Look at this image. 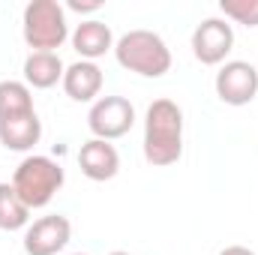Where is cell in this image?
Here are the masks:
<instances>
[{
  "label": "cell",
  "mask_w": 258,
  "mask_h": 255,
  "mask_svg": "<svg viewBox=\"0 0 258 255\" xmlns=\"http://www.w3.org/2000/svg\"><path fill=\"white\" fill-rule=\"evenodd\" d=\"M183 156V111L174 99H153L144 114V159L168 168Z\"/></svg>",
  "instance_id": "6da1fadb"
},
{
  "label": "cell",
  "mask_w": 258,
  "mask_h": 255,
  "mask_svg": "<svg viewBox=\"0 0 258 255\" xmlns=\"http://www.w3.org/2000/svg\"><path fill=\"white\" fill-rule=\"evenodd\" d=\"M63 183H66L63 165L54 162L51 156H39V153L24 156L18 162L15 174H12V189L18 192V198L30 210L48 207L51 198L63 189Z\"/></svg>",
  "instance_id": "7a4b0ae2"
},
{
  "label": "cell",
  "mask_w": 258,
  "mask_h": 255,
  "mask_svg": "<svg viewBox=\"0 0 258 255\" xmlns=\"http://www.w3.org/2000/svg\"><path fill=\"white\" fill-rule=\"evenodd\" d=\"M114 57L126 72L141 78H162L171 69V48L153 30H129L114 42Z\"/></svg>",
  "instance_id": "3957f363"
},
{
  "label": "cell",
  "mask_w": 258,
  "mask_h": 255,
  "mask_svg": "<svg viewBox=\"0 0 258 255\" xmlns=\"http://www.w3.org/2000/svg\"><path fill=\"white\" fill-rule=\"evenodd\" d=\"M21 33L30 51H54L69 39L66 9L57 0H30L21 15Z\"/></svg>",
  "instance_id": "277c9868"
},
{
  "label": "cell",
  "mask_w": 258,
  "mask_h": 255,
  "mask_svg": "<svg viewBox=\"0 0 258 255\" xmlns=\"http://www.w3.org/2000/svg\"><path fill=\"white\" fill-rule=\"evenodd\" d=\"M87 126L93 132V138H102V141L123 138L129 129L135 126V108L123 96H99L90 105Z\"/></svg>",
  "instance_id": "5b68a950"
},
{
  "label": "cell",
  "mask_w": 258,
  "mask_h": 255,
  "mask_svg": "<svg viewBox=\"0 0 258 255\" xmlns=\"http://www.w3.org/2000/svg\"><path fill=\"white\" fill-rule=\"evenodd\" d=\"M213 87L225 105H249L258 96V69L249 60H225L216 72Z\"/></svg>",
  "instance_id": "8992f818"
},
{
  "label": "cell",
  "mask_w": 258,
  "mask_h": 255,
  "mask_svg": "<svg viewBox=\"0 0 258 255\" xmlns=\"http://www.w3.org/2000/svg\"><path fill=\"white\" fill-rule=\"evenodd\" d=\"M234 48V27L225 18H204L192 30V54L198 63L219 66Z\"/></svg>",
  "instance_id": "52a82bcc"
},
{
  "label": "cell",
  "mask_w": 258,
  "mask_h": 255,
  "mask_svg": "<svg viewBox=\"0 0 258 255\" xmlns=\"http://www.w3.org/2000/svg\"><path fill=\"white\" fill-rule=\"evenodd\" d=\"M72 237V222L60 216V213H51V216H42L36 222H30L24 228V252L27 255H57L66 249Z\"/></svg>",
  "instance_id": "ba28073f"
},
{
  "label": "cell",
  "mask_w": 258,
  "mask_h": 255,
  "mask_svg": "<svg viewBox=\"0 0 258 255\" xmlns=\"http://www.w3.org/2000/svg\"><path fill=\"white\" fill-rule=\"evenodd\" d=\"M78 165H81V174L87 180L105 183V180L117 177V171H120V153H117V147L111 141L90 138L78 150Z\"/></svg>",
  "instance_id": "9c48e42d"
},
{
  "label": "cell",
  "mask_w": 258,
  "mask_h": 255,
  "mask_svg": "<svg viewBox=\"0 0 258 255\" xmlns=\"http://www.w3.org/2000/svg\"><path fill=\"white\" fill-rule=\"evenodd\" d=\"M69 39H72V48L78 51V57H81V60H90V63H96L99 57H105L108 51H114V33H111V27H108L105 21H99V18L81 21V24L69 33Z\"/></svg>",
  "instance_id": "30bf717a"
},
{
  "label": "cell",
  "mask_w": 258,
  "mask_h": 255,
  "mask_svg": "<svg viewBox=\"0 0 258 255\" xmlns=\"http://www.w3.org/2000/svg\"><path fill=\"white\" fill-rule=\"evenodd\" d=\"M102 81H105V75L99 66L90 60H78V63L66 66L60 84L72 102H96L102 93Z\"/></svg>",
  "instance_id": "8fae6325"
},
{
  "label": "cell",
  "mask_w": 258,
  "mask_h": 255,
  "mask_svg": "<svg viewBox=\"0 0 258 255\" xmlns=\"http://www.w3.org/2000/svg\"><path fill=\"white\" fill-rule=\"evenodd\" d=\"M42 138V120L39 114H21V117H9V120H0V144L6 150H15V153H27L39 144Z\"/></svg>",
  "instance_id": "7c38bea8"
},
{
  "label": "cell",
  "mask_w": 258,
  "mask_h": 255,
  "mask_svg": "<svg viewBox=\"0 0 258 255\" xmlns=\"http://www.w3.org/2000/svg\"><path fill=\"white\" fill-rule=\"evenodd\" d=\"M66 66L54 51H30L24 60V84L30 90H48L63 81Z\"/></svg>",
  "instance_id": "4fadbf2b"
},
{
  "label": "cell",
  "mask_w": 258,
  "mask_h": 255,
  "mask_svg": "<svg viewBox=\"0 0 258 255\" xmlns=\"http://www.w3.org/2000/svg\"><path fill=\"white\" fill-rule=\"evenodd\" d=\"M33 90L24 81L6 78L0 81V120L9 117H21V114H33Z\"/></svg>",
  "instance_id": "5bb4252c"
},
{
  "label": "cell",
  "mask_w": 258,
  "mask_h": 255,
  "mask_svg": "<svg viewBox=\"0 0 258 255\" xmlns=\"http://www.w3.org/2000/svg\"><path fill=\"white\" fill-rule=\"evenodd\" d=\"M30 225V207L18 198L12 183H0V231H21Z\"/></svg>",
  "instance_id": "9a60e30c"
},
{
  "label": "cell",
  "mask_w": 258,
  "mask_h": 255,
  "mask_svg": "<svg viewBox=\"0 0 258 255\" xmlns=\"http://www.w3.org/2000/svg\"><path fill=\"white\" fill-rule=\"evenodd\" d=\"M219 12L225 15V21L258 27V0H219Z\"/></svg>",
  "instance_id": "2e32d148"
},
{
  "label": "cell",
  "mask_w": 258,
  "mask_h": 255,
  "mask_svg": "<svg viewBox=\"0 0 258 255\" xmlns=\"http://www.w3.org/2000/svg\"><path fill=\"white\" fill-rule=\"evenodd\" d=\"M66 9H72V12L84 15V12H99V9H102V3H99V0H69V3H66Z\"/></svg>",
  "instance_id": "e0dca14e"
},
{
  "label": "cell",
  "mask_w": 258,
  "mask_h": 255,
  "mask_svg": "<svg viewBox=\"0 0 258 255\" xmlns=\"http://www.w3.org/2000/svg\"><path fill=\"white\" fill-rule=\"evenodd\" d=\"M219 255H255L249 246H225Z\"/></svg>",
  "instance_id": "ac0fdd59"
},
{
  "label": "cell",
  "mask_w": 258,
  "mask_h": 255,
  "mask_svg": "<svg viewBox=\"0 0 258 255\" xmlns=\"http://www.w3.org/2000/svg\"><path fill=\"white\" fill-rule=\"evenodd\" d=\"M111 255H129V252H111Z\"/></svg>",
  "instance_id": "d6986e66"
},
{
  "label": "cell",
  "mask_w": 258,
  "mask_h": 255,
  "mask_svg": "<svg viewBox=\"0 0 258 255\" xmlns=\"http://www.w3.org/2000/svg\"><path fill=\"white\" fill-rule=\"evenodd\" d=\"M72 255H87V252H72Z\"/></svg>",
  "instance_id": "ffe728a7"
}]
</instances>
